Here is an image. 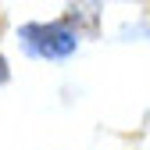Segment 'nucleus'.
I'll return each instance as SVG.
<instances>
[{
	"mask_svg": "<svg viewBox=\"0 0 150 150\" xmlns=\"http://www.w3.org/2000/svg\"><path fill=\"white\" fill-rule=\"evenodd\" d=\"M4 79H7V61L0 57V82H4Z\"/></svg>",
	"mask_w": 150,
	"mask_h": 150,
	"instance_id": "obj_2",
	"label": "nucleus"
},
{
	"mask_svg": "<svg viewBox=\"0 0 150 150\" xmlns=\"http://www.w3.org/2000/svg\"><path fill=\"white\" fill-rule=\"evenodd\" d=\"M25 36V47L32 54H40V57H64V54L75 50V32L61 22H54V25H25L22 29Z\"/></svg>",
	"mask_w": 150,
	"mask_h": 150,
	"instance_id": "obj_1",
	"label": "nucleus"
}]
</instances>
